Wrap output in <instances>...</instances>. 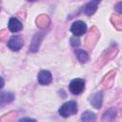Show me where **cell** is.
<instances>
[{
  "instance_id": "6da1fadb",
  "label": "cell",
  "mask_w": 122,
  "mask_h": 122,
  "mask_svg": "<svg viewBox=\"0 0 122 122\" xmlns=\"http://www.w3.org/2000/svg\"><path fill=\"white\" fill-rule=\"evenodd\" d=\"M117 51H118V49H117L116 47H110L108 50H106V51L101 54V56L98 58V60H97L96 66L98 67V69L101 68L103 65H105L110 59L113 58V57L116 55Z\"/></svg>"
},
{
  "instance_id": "7a4b0ae2",
  "label": "cell",
  "mask_w": 122,
  "mask_h": 122,
  "mask_svg": "<svg viewBox=\"0 0 122 122\" xmlns=\"http://www.w3.org/2000/svg\"><path fill=\"white\" fill-rule=\"evenodd\" d=\"M76 112H77V105H76V102H74V101L66 102L59 109V113L63 117L71 116V115L76 113Z\"/></svg>"
},
{
  "instance_id": "3957f363",
  "label": "cell",
  "mask_w": 122,
  "mask_h": 122,
  "mask_svg": "<svg viewBox=\"0 0 122 122\" xmlns=\"http://www.w3.org/2000/svg\"><path fill=\"white\" fill-rule=\"evenodd\" d=\"M99 35H100V33L96 27L91 28V30L86 37V40H85V45L89 50H92L94 47V45L96 44V42L99 38Z\"/></svg>"
},
{
  "instance_id": "277c9868",
  "label": "cell",
  "mask_w": 122,
  "mask_h": 122,
  "mask_svg": "<svg viewBox=\"0 0 122 122\" xmlns=\"http://www.w3.org/2000/svg\"><path fill=\"white\" fill-rule=\"evenodd\" d=\"M69 88H70V92L72 94H79L83 92L85 88V81L81 78H76L71 82Z\"/></svg>"
},
{
  "instance_id": "5b68a950",
  "label": "cell",
  "mask_w": 122,
  "mask_h": 122,
  "mask_svg": "<svg viewBox=\"0 0 122 122\" xmlns=\"http://www.w3.org/2000/svg\"><path fill=\"white\" fill-rule=\"evenodd\" d=\"M115 74H116V71H110L109 73H107L103 80L101 81V84H100V87L102 90H107L109 88H111L113 84V81H114V77H115Z\"/></svg>"
},
{
  "instance_id": "8992f818",
  "label": "cell",
  "mask_w": 122,
  "mask_h": 122,
  "mask_svg": "<svg viewBox=\"0 0 122 122\" xmlns=\"http://www.w3.org/2000/svg\"><path fill=\"white\" fill-rule=\"evenodd\" d=\"M71 32L76 35V36H79V35H82L86 32L87 30V25L83 22V21H75L71 27Z\"/></svg>"
},
{
  "instance_id": "52a82bcc",
  "label": "cell",
  "mask_w": 122,
  "mask_h": 122,
  "mask_svg": "<svg viewBox=\"0 0 122 122\" xmlns=\"http://www.w3.org/2000/svg\"><path fill=\"white\" fill-rule=\"evenodd\" d=\"M24 41L21 36H12L8 42V47L12 51H18L23 47Z\"/></svg>"
},
{
  "instance_id": "ba28073f",
  "label": "cell",
  "mask_w": 122,
  "mask_h": 122,
  "mask_svg": "<svg viewBox=\"0 0 122 122\" xmlns=\"http://www.w3.org/2000/svg\"><path fill=\"white\" fill-rule=\"evenodd\" d=\"M52 76L49 71H41L38 74V81L41 85H48L51 82Z\"/></svg>"
},
{
  "instance_id": "9c48e42d",
  "label": "cell",
  "mask_w": 122,
  "mask_h": 122,
  "mask_svg": "<svg viewBox=\"0 0 122 122\" xmlns=\"http://www.w3.org/2000/svg\"><path fill=\"white\" fill-rule=\"evenodd\" d=\"M90 102L95 109H100L102 106V93L101 92H97L90 96Z\"/></svg>"
},
{
  "instance_id": "30bf717a",
  "label": "cell",
  "mask_w": 122,
  "mask_h": 122,
  "mask_svg": "<svg viewBox=\"0 0 122 122\" xmlns=\"http://www.w3.org/2000/svg\"><path fill=\"white\" fill-rule=\"evenodd\" d=\"M23 28L22 26V23L15 17H12L10 19L9 21V30L11 31V32H16V31H19L21 30Z\"/></svg>"
},
{
  "instance_id": "8fae6325",
  "label": "cell",
  "mask_w": 122,
  "mask_h": 122,
  "mask_svg": "<svg viewBox=\"0 0 122 122\" xmlns=\"http://www.w3.org/2000/svg\"><path fill=\"white\" fill-rule=\"evenodd\" d=\"M98 1H91L89 2L88 4H86L84 6V9H83V11L84 13H86L87 15H92L97 9V6H98Z\"/></svg>"
},
{
  "instance_id": "7c38bea8",
  "label": "cell",
  "mask_w": 122,
  "mask_h": 122,
  "mask_svg": "<svg viewBox=\"0 0 122 122\" xmlns=\"http://www.w3.org/2000/svg\"><path fill=\"white\" fill-rule=\"evenodd\" d=\"M36 25L40 29H46L50 25V18L46 14H40L36 18Z\"/></svg>"
},
{
  "instance_id": "4fadbf2b",
  "label": "cell",
  "mask_w": 122,
  "mask_h": 122,
  "mask_svg": "<svg viewBox=\"0 0 122 122\" xmlns=\"http://www.w3.org/2000/svg\"><path fill=\"white\" fill-rule=\"evenodd\" d=\"M14 99V96L12 93L10 92H3L0 94V107H3L10 102H12V100Z\"/></svg>"
},
{
  "instance_id": "5bb4252c",
  "label": "cell",
  "mask_w": 122,
  "mask_h": 122,
  "mask_svg": "<svg viewBox=\"0 0 122 122\" xmlns=\"http://www.w3.org/2000/svg\"><path fill=\"white\" fill-rule=\"evenodd\" d=\"M111 21L117 30H122V17L120 14H112L111 17Z\"/></svg>"
},
{
  "instance_id": "9a60e30c",
  "label": "cell",
  "mask_w": 122,
  "mask_h": 122,
  "mask_svg": "<svg viewBox=\"0 0 122 122\" xmlns=\"http://www.w3.org/2000/svg\"><path fill=\"white\" fill-rule=\"evenodd\" d=\"M41 39H42V34H40V33H37V34L32 38V42H31L30 49V51L34 52V51H36L38 50Z\"/></svg>"
},
{
  "instance_id": "2e32d148",
  "label": "cell",
  "mask_w": 122,
  "mask_h": 122,
  "mask_svg": "<svg viewBox=\"0 0 122 122\" xmlns=\"http://www.w3.org/2000/svg\"><path fill=\"white\" fill-rule=\"evenodd\" d=\"M81 119H82V122H95L96 115L93 112L88 111V112H85L82 113Z\"/></svg>"
},
{
  "instance_id": "e0dca14e",
  "label": "cell",
  "mask_w": 122,
  "mask_h": 122,
  "mask_svg": "<svg viewBox=\"0 0 122 122\" xmlns=\"http://www.w3.org/2000/svg\"><path fill=\"white\" fill-rule=\"evenodd\" d=\"M17 116V113L15 112H10L0 118V122H14L15 118Z\"/></svg>"
},
{
  "instance_id": "ac0fdd59",
  "label": "cell",
  "mask_w": 122,
  "mask_h": 122,
  "mask_svg": "<svg viewBox=\"0 0 122 122\" xmlns=\"http://www.w3.org/2000/svg\"><path fill=\"white\" fill-rule=\"evenodd\" d=\"M75 54H76V57L77 59L81 62V63H86L88 60H89V55L86 51H84L83 50H77L75 51Z\"/></svg>"
},
{
  "instance_id": "d6986e66",
  "label": "cell",
  "mask_w": 122,
  "mask_h": 122,
  "mask_svg": "<svg viewBox=\"0 0 122 122\" xmlns=\"http://www.w3.org/2000/svg\"><path fill=\"white\" fill-rule=\"evenodd\" d=\"M7 36H8V30H0V41H4L5 38H7Z\"/></svg>"
},
{
  "instance_id": "ffe728a7",
  "label": "cell",
  "mask_w": 122,
  "mask_h": 122,
  "mask_svg": "<svg viewBox=\"0 0 122 122\" xmlns=\"http://www.w3.org/2000/svg\"><path fill=\"white\" fill-rule=\"evenodd\" d=\"M19 122H36L34 119H32V118H23V119H21Z\"/></svg>"
},
{
  "instance_id": "44dd1931",
  "label": "cell",
  "mask_w": 122,
  "mask_h": 122,
  "mask_svg": "<svg viewBox=\"0 0 122 122\" xmlns=\"http://www.w3.org/2000/svg\"><path fill=\"white\" fill-rule=\"evenodd\" d=\"M78 44H79L78 39L75 41V38H71V45H72V46H76V45H78Z\"/></svg>"
},
{
  "instance_id": "7402d4cb",
  "label": "cell",
  "mask_w": 122,
  "mask_h": 122,
  "mask_svg": "<svg viewBox=\"0 0 122 122\" xmlns=\"http://www.w3.org/2000/svg\"><path fill=\"white\" fill-rule=\"evenodd\" d=\"M121 5H122V3H121V2H119V3L117 4V6H116V7H117V8H116V10H117L119 12H121V9H120V6H121Z\"/></svg>"
},
{
  "instance_id": "603a6c76",
  "label": "cell",
  "mask_w": 122,
  "mask_h": 122,
  "mask_svg": "<svg viewBox=\"0 0 122 122\" xmlns=\"http://www.w3.org/2000/svg\"><path fill=\"white\" fill-rule=\"evenodd\" d=\"M3 86H4V80L2 77H0V89H2Z\"/></svg>"
}]
</instances>
